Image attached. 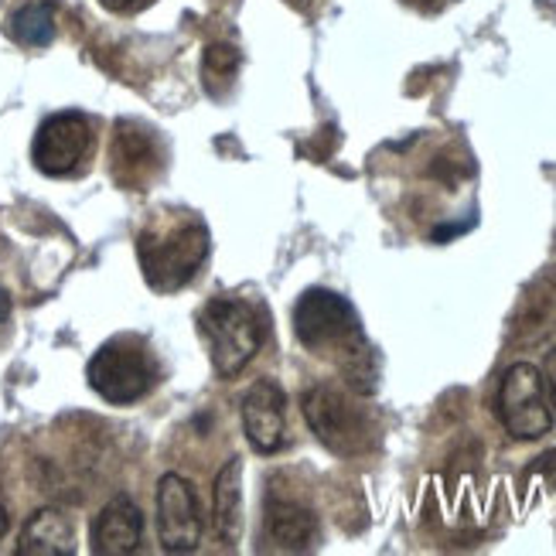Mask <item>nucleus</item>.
<instances>
[{
	"label": "nucleus",
	"instance_id": "3",
	"mask_svg": "<svg viewBox=\"0 0 556 556\" xmlns=\"http://www.w3.org/2000/svg\"><path fill=\"white\" fill-rule=\"evenodd\" d=\"M199 321L219 376H236L239 369H247L263 345V318L250 301L215 298L202 307Z\"/></svg>",
	"mask_w": 556,
	"mask_h": 556
},
{
	"label": "nucleus",
	"instance_id": "2",
	"mask_svg": "<svg viewBox=\"0 0 556 556\" xmlns=\"http://www.w3.org/2000/svg\"><path fill=\"white\" fill-rule=\"evenodd\" d=\"M137 253L148 283L167 294V290L185 287L199 274V267L208 256V229L195 219L157 226L140 236Z\"/></svg>",
	"mask_w": 556,
	"mask_h": 556
},
{
	"label": "nucleus",
	"instance_id": "17",
	"mask_svg": "<svg viewBox=\"0 0 556 556\" xmlns=\"http://www.w3.org/2000/svg\"><path fill=\"white\" fill-rule=\"evenodd\" d=\"M239 52L229 45H212L205 48V83H229L236 76Z\"/></svg>",
	"mask_w": 556,
	"mask_h": 556
},
{
	"label": "nucleus",
	"instance_id": "6",
	"mask_svg": "<svg viewBox=\"0 0 556 556\" xmlns=\"http://www.w3.org/2000/svg\"><path fill=\"white\" fill-rule=\"evenodd\" d=\"M498 417L516 441H536L553 427L549 396L543 372L529 362H516L505 369L498 386Z\"/></svg>",
	"mask_w": 556,
	"mask_h": 556
},
{
	"label": "nucleus",
	"instance_id": "21",
	"mask_svg": "<svg viewBox=\"0 0 556 556\" xmlns=\"http://www.w3.org/2000/svg\"><path fill=\"white\" fill-rule=\"evenodd\" d=\"M8 314H11V298L4 294V290H0V321H4Z\"/></svg>",
	"mask_w": 556,
	"mask_h": 556
},
{
	"label": "nucleus",
	"instance_id": "12",
	"mask_svg": "<svg viewBox=\"0 0 556 556\" xmlns=\"http://www.w3.org/2000/svg\"><path fill=\"white\" fill-rule=\"evenodd\" d=\"M267 540L283 553H304L318 540V516L294 498H267Z\"/></svg>",
	"mask_w": 556,
	"mask_h": 556
},
{
	"label": "nucleus",
	"instance_id": "13",
	"mask_svg": "<svg viewBox=\"0 0 556 556\" xmlns=\"http://www.w3.org/2000/svg\"><path fill=\"white\" fill-rule=\"evenodd\" d=\"M212 533L223 546H236L243 533V462L232 457L215 475L212 489Z\"/></svg>",
	"mask_w": 556,
	"mask_h": 556
},
{
	"label": "nucleus",
	"instance_id": "18",
	"mask_svg": "<svg viewBox=\"0 0 556 556\" xmlns=\"http://www.w3.org/2000/svg\"><path fill=\"white\" fill-rule=\"evenodd\" d=\"M543 382H546V396H549V406L556 409V349L546 355L543 362Z\"/></svg>",
	"mask_w": 556,
	"mask_h": 556
},
{
	"label": "nucleus",
	"instance_id": "7",
	"mask_svg": "<svg viewBox=\"0 0 556 556\" xmlns=\"http://www.w3.org/2000/svg\"><path fill=\"white\" fill-rule=\"evenodd\" d=\"M89 154H92V124L83 113L48 116L35 137V164L38 172L52 178L79 172Z\"/></svg>",
	"mask_w": 556,
	"mask_h": 556
},
{
	"label": "nucleus",
	"instance_id": "5",
	"mask_svg": "<svg viewBox=\"0 0 556 556\" xmlns=\"http://www.w3.org/2000/svg\"><path fill=\"white\" fill-rule=\"evenodd\" d=\"M154 382H157V369L148 349L127 342V338L106 342L89 358V386L106 403H116V406L137 403L154 390Z\"/></svg>",
	"mask_w": 556,
	"mask_h": 556
},
{
	"label": "nucleus",
	"instance_id": "9",
	"mask_svg": "<svg viewBox=\"0 0 556 556\" xmlns=\"http://www.w3.org/2000/svg\"><path fill=\"white\" fill-rule=\"evenodd\" d=\"M243 430L253 451L260 454H277L283 447V390L277 382L260 379L243 396Z\"/></svg>",
	"mask_w": 556,
	"mask_h": 556
},
{
	"label": "nucleus",
	"instance_id": "8",
	"mask_svg": "<svg viewBox=\"0 0 556 556\" xmlns=\"http://www.w3.org/2000/svg\"><path fill=\"white\" fill-rule=\"evenodd\" d=\"M202 509L191 481L181 475H164L157 485V533L167 553H191L202 543Z\"/></svg>",
	"mask_w": 556,
	"mask_h": 556
},
{
	"label": "nucleus",
	"instance_id": "4",
	"mask_svg": "<svg viewBox=\"0 0 556 556\" xmlns=\"http://www.w3.org/2000/svg\"><path fill=\"white\" fill-rule=\"evenodd\" d=\"M301 406H304V420L311 433L331 454L355 457V454H366L376 444L372 417L352 396L334 390V386H314V390L304 393Z\"/></svg>",
	"mask_w": 556,
	"mask_h": 556
},
{
	"label": "nucleus",
	"instance_id": "1",
	"mask_svg": "<svg viewBox=\"0 0 556 556\" xmlns=\"http://www.w3.org/2000/svg\"><path fill=\"white\" fill-rule=\"evenodd\" d=\"M294 331L304 349L338 362L355 393L366 396L376 390V355L362 334L355 307L345 298L331 294V290H307L294 307Z\"/></svg>",
	"mask_w": 556,
	"mask_h": 556
},
{
	"label": "nucleus",
	"instance_id": "15",
	"mask_svg": "<svg viewBox=\"0 0 556 556\" xmlns=\"http://www.w3.org/2000/svg\"><path fill=\"white\" fill-rule=\"evenodd\" d=\"M113 161H116V172L127 164V175H119V181H137L140 175L151 172V161H154V143L148 134H137L127 124L119 127L116 143H113Z\"/></svg>",
	"mask_w": 556,
	"mask_h": 556
},
{
	"label": "nucleus",
	"instance_id": "10",
	"mask_svg": "<svg viewBox=\"0 0 556 556\" xmlns=\"http://www.w3.org/2000/svg\"><path fill=\"white\" fill-rule=\"evenodd\" d=\"M553 331H556V274L546 270L522 290L513 314V338L522 345H533Z\"/></svg>",
	"mask_w": 556,
	"mask_h": 556
},
{
	"label": "nucleus",
	"instance_id": "14",
	"mask_svg": "<svg viewBox=\"0 0 556 556\" xmlns=\"http://www.w3.org/2000/svg\"><path fill=\"white\" fill-rule=\"evenodd\" d=\"M76 529L59 509H38L17 536V556H72Z\"/></svg>",
	"mask_w": 556,
	"mask_h": 556
},
{
	"label": "nucleus",
	"instance_id": "20",
	"mask_svg": "<svg viewBox=\"0 0 556 556\" xmlns=\"http://www.w3.org/2000/svg\"><path fill=\"white\" fill-rule=\"evenodd\" d=\"M8 526H11V516H8V505H4V498H0V540H4Z\"/></svg>",
	"mask_w": 556,
	"mask_h": 556
},
{
	"label": "nucleus",
	"instance_id": "16",
	"mask_svg": "<svg viewBox=\"0 0 556 556\" xmlns=\"http://www.w3.org/2000/svg\"><path fill=\"white\" fill-rule=\"evenodd\" d=\"M11 35L21 45L41 48L55 38V8L52 4H28L11 17Z\"/></svg>",
	"mask_w": 556,
	"mask_h": 556
},
{
	"label": "nucleus",
	"instance_id": "11",
	"mask_svg": "<svg viewBox=\"0 0 556 556\" xmlns=\"http://www.w3.org/2000/svg\"><path fill=\"white\" fill-rule=\"evenodd\" d=\"M143 540V516L127 495H116L92 522V553L127 556Z\"/></svg>",
	"mask_w": 556,
	"mask_h": 556
},
{
	"label": "nucleus",
	"instance_id": "19",
	"mask_svg": "<svg viewBox=\"0 0 556 556\" xmlns=\"http://www.w3.org/2000/svg\"><path fill=\"white\" fill-rule=\"evenodd\" d=\"M103 4H106L110 11H130V8L140 4V0H103Z\"/></svg>",
	"mask_w": 556,
	"mask_h": 556
}]
</instances>
